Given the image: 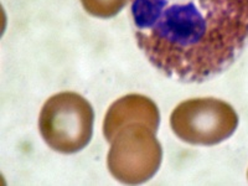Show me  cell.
<instances>
[{"instance_id": "6da1fadb", "label": "cell", "mask_w": 248, "mask_h": 186, "mask_svg": "<svg viewBox=\"0 0 248 186\" xmlns=\"http://www.w3.org/2000/svg\"><path fill=\"white\" fill-rule=\"evenodd\" d=\"M130 12L150 63L183 82L223 72L248 41V0H132Z\"/></svg>"}, {"instance_id": "7a4b0ae2", "label": "cell", "mask_w": 248, "mask_h": 186, "mask_svg": "<svg viewBox=\"0 0 248 186\" xmlns=\"http://www.w3.org/2000/svg\"><path fill=\"white\" fill-rule=\"evenodd\" d=\"M93 122V108L85 97L75 92H61L45 102L40 113L39 128L51 149L72 154L90 143Z\"/></svg>"}, {"instance_id": "3957f363", "label": "cell", "mask_w": 248, "mask_h": 186, "mask_svg": "<svg viewBox=\"0 0 248 186\" xmlns=\"http://www.w3.org/2000/svg\"><path fill=\"white\" fill-rule=\"evenodd\" d=\"M108 169L113 178L124 184H141L149 180L161 164L160 143L156 130L143 122L124 124L108 140Z\"/></svg>"}, {"instance_id": "277c9868", "label": "cell", "mask_w": 248, "mask_h": 186, "mask_svg": "<svg viewBox=\"0 0 248 186\" xmlns=\"http://www.w3.org/2000/svg\"><path fill=\"white\" fill-rule=\"evenodd\" d=\"M179 139L194 145H215L229 139L238 125L231 105L216 98H195L175 108L170 118Z\"/></svg>"}, {"instance_id": "5b68a950", "label": "cell", "mask_w": 248, "mask_h": 186, "mask_svg": "<svg viewBox=\"0 0 248 186\" xmlns=\"http://www.w3.org/2000/svg\"><path fill=\"white\" fill-rule=\"evenodd\" d=\"M130 122H143L158 132L160 113L150 98L141 94H128L116 101L108 109L103 123V134L107 141L122 125Z\"/></svg>"}, {"instance_id": "8992f818", "label": "cell", "mask_w": 248, "mask_h": 186, "mask_svg": "<svg viewBox=\"0 0 248 186\" xmlns=\"http://www.w3.org/2000/svg\"><path fill=\"white\" fill-rule=\"evenodd\" d=\"M82 5L88 14L102 19H108L118 14L128 0H81Z\"/></svg>"}]
</instances>
